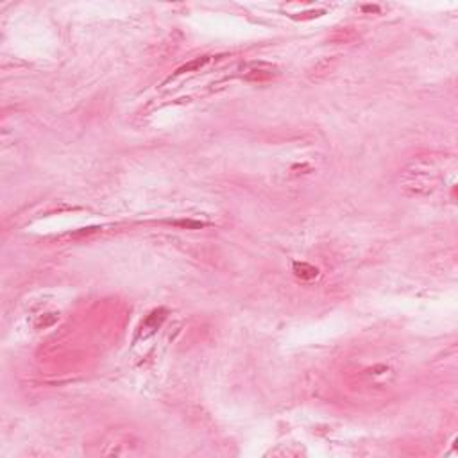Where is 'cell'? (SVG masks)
Here are the masks:
<instances>
[{"label": "cell", "mask_w": 458, "mask_h": 458, "mask_svg": "<svg viewBox=\"0 0 458 458\" xmlns=\"http://www.w3.org/2000/svg\"><path fill=\"white\" fill-rule=\"evenodd\" d=\"M174 226H181V228H190V229H201L204 228V222H199V221H176L172 222Z\"/></svg>", "instance_id": "5"}, {"label": "cell", "mask_w": 458, "mask_h": 458, "mask_svg": "<svg viewBox=\"0 0 458 458\" xmlns=\"http://www.w3.org/2000/svg\"><path fill=\"white\" fill-rule=\"evenodd\" d=\"M294 272H295V276L301 277V279H313V277L319 276V269L310 265V263H306V261H295Z\"/></svg>", "instance_id": "3"}, {"label": "cell", "mask_w": 458, "mask_h": 458, "mask_svg": "<svg viewBox=\"0 0 458 458\" xmlns=\"http://www.w3.org/2000/svg\"><path fill=\"white\" fill-rule=\"evenodd\" d=\"M165 319H167V312H165L163 308L152 310V312L143 319L142 326H140V330H138V337L136 338H147L152 333H156V330L163 324Z\"/></svg>", "instance_id": "2"}, {"label": "cell", "mask_w": 458, "mask_h": 458, "mask_svg": "<svg viewBox=\"0 0 458 458\" xmlns=\"http://www.w3.org/2000/svg\"><path fill=\"white\" fill-rule=\"evenodd\" d=\"M208 61H210V56H203V57H197V59L190 61V63H186L185 67L178 68V72L176 74H186V72H195V70H201V68L204 67V64H208Z\"/></svg>", "instance_id": "4"}, {"label": "cell", "mask_w": 458, "mask_h": 458, "mask_svg": "<svg viewBox=\"0 0 458 458\" xmlns=\"http://www.w3.org/2000/svg\"><path fill=\"white\" fill-rule=\"evenodd\" d=\"M363 9H365V11H378V7L376 6H365Z\"/></svg>", "instance_id": "6"}, {"label": "cell", "mask_w": 458, "mask_h": 458, "mask_svg": "<svg viewBox=\"0 0 458 458\" xmlns=\"http://www.w3.org/2000/svg\"><path fill=\"white\" fill-rule=\"evenodd\" d=\"M242 70H244L242 75H244L245 81H252V82L269 81V79L277 75V68L270 63H265V61H252V63L245 64Z\"/></svg>", "instance_id": "1"}]
</instances>
